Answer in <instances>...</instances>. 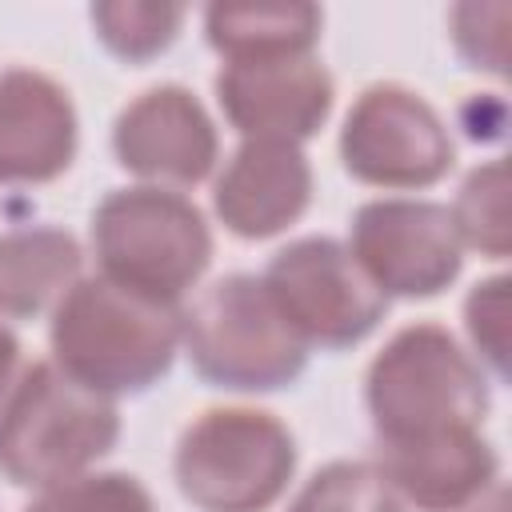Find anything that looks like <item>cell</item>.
Listing matches in <instances>:
<instances>
[{
	"instance_id": "1",
	"label": "cell",
	"mask_w": 512,
	"mask_h": 512,
	"mask_svg": "<svg viewBox=\"0 0 512 512\" xmlns=\"http://www.w3.org/2000/svg\"><path fill=\"white\" fill-rule=\"evenodd\" d=\"M52 364L100 396H136L168 376L180 348V312L132 296L104 276L76 280L52 308Z\"/></svg>"
},
{
	"instance_id": "2",
	"label": "cell",
	"mask_w": 512,
	"mask_h": 512,
	"mask_svg": "<svg viewBox=\"0 0 512 512\" xmlns=\"http://www.w3.org/2000/svg\"><path fill=\"white\" fill-rule=\"evenodd\" d=\"M364 404L376 448L480 432L488 416V380L480 364L440 324L400 328L368 364Z\"/></svg>"
},
{
	"instance_id": "3",
	"label": "cell",
	"mask_w": 512,
	"mask_h": 512,
	"mask_svg": "<svg viewBox=\"0 0 512 512\" xmlns=\"http://www.w3.org/2000/svg\"><path fill=\"white\" fill-rule=\"evenodd\" d=\"M120 440L108 396L76 384L52 360H36L0 400V476L16 488H56L84 476Z\"/></svg>"
},
{
	"instance_id": "4",
	"label": "cell",
	"mask_w": 512,
	"mask_h": 512,
	"mask_svg": "<svg viewBox=\"0 0 512 512\" xmlns=\"http://www.w3.org/2000/svg\"><path fill=\"white\" fill-rule=\"evenodd\" d=\"M92 252L108 284L176 308L212 264V232L180 192L116 188L92 212Z\"/></svg>"
},
{
	"instance_id": "5",
	"label": "cell",
	"mask_w": 512,
	"mask_h": 512,
	"mask_svg": "<svg viewBox=\"0 0 512 512\" xmlns=\"http://www.w3.org/2000/svg\"><path fill=\"white\" fill-rule=\"evenodd\" d=\"M180 344L192 372L224 392H276L296 384L308 344L288 328L260 276H220L180 316Z\"/></svg>"
},
{
	"instance_id": "6",
	"label": "cell",
	"mask_w": 512,
	"mask_h": 512,
	"mask_svg": "<svg viewBox=\"0 0 512 512\" xmlns=\"http://www.w3.org/2000/svg\"><path fill=\"white\" fill-rule=\"evenodd\" d=\"M296 472V440L256 408H208L172 456L176 488L200 512H268Z\"/></svg>"
},
{
	"instance_id": "7",
	"label": "cell",
	"mask_w": 512,
	"mask_h": 512,
	"mask_svg": "<svg viewBox=\"0 0 512 512\" xmlns=\"http://www.w3.org/2000/svg\"><path fill=\"white\" fill-rule=\"evenodd\" d=\"M260 284L308 348H352L372 336L388 312V296L360 272L352 252L328 236H304L280 248Z\"/></svg>"
},
{
	"instance_id": "8",
	"label": "cell",
	"mask_w": 512,
	"mask_h": 512,
	"mask_svg": "<svg viewBox=\"0 0 512 512\" xmlns=\"http://www.w3.org/2000/svg\"><path fill=\"white\" fill-rule=\"evenodd\" d=\"M344 172L372 188H428L456 164L452 136L436 108L400 84H372L356 96L340 128Z\"/></svg>"
},
{
	"instance_id": "9",
	"label": "cell",
	"mask_w": 512,
	"mask_h": 512,
	"mask_svg": "<svg viewBox=\"0 0 512 512\" xmlns=\"http://www.w3.org/2000/svg\"><path fill=\"white\" fill-rule=\"evenodd\" d=\"M352 260L400 300L440 296L464 268L452 212L432 200H368L352 216Z\"/></svg>"
},
{
	"instance_id": "10",
	"label": "cell",
	"mask_w": 512,
	"mask_h": 512,
	"mask_svg": "<svg viewBox=\"0 0 512 512\" xmlns=\"http://www.w3.org/2000/svg\"><path fill=\"white\" fill-rule=\"evenodd\" d=\"M332 100V76L312 56L236 60L216 72V104L244 140L300 144L324 128Z\"/></svg>"
},
{
	"instance_id": "11",
	"label": "cell",
	"mask_w": 512,
	"mask_h": 512,
	"mask_svg": "<svg viewBox=\"0 0 512 512\" xmlns=\"http://www.w3.org/2000/svg\"><path fill=\"white\" fill-rule=\"evenodd\" d=\"M116 164L140 180L192 188L216 168V124L204 104L180 88L160 84L136 96L112 124Z\"/></svg>"
},
{
	"instance_id": "12",
	"label": "cell",
	"mask_w": 512,
	"mask_h": 512,
	"mask_svg": "<svg viewBox=\"0 0 512 512\" xmlns=\"http://www.w3.org/2000/svg\"><path fill=\"white\" fill-rule=\"evenodd\" d=\"M80 120L68 88L36 68H0V184H48L76 160Z\"/></svg>"
},
{
	"instance_id": "13",
	"label": "cell",
	"mask_w": 512,
	"mask_h": 512,
	"mask_svg": "<svg viewBox=\"0 0 512 512\" xmlns=\"http://www.w3.org/2000/svg\"><path fill=\"white\" fill-rule=\"evenodd\" d=\"M312 204V168L300 144L244 140L212 188L220 224L240 240H268L292 228Z\"/></svg>"
},
{
	"instance_id": "14",
	"label": "cell",
	"mask_w": 512,
	"mask_h": 512,
	"mask_svg": "<svg viewBox=\"0 0 512 512\" xmlns=\"http://www.w3.org/2000/svg\"><path fill=\"white\" fill-rule=\"evenodd\" d=\"M372 468L416 512H468L496 488L500 456L480 432L376 448Z\"/></svg>"
},
{
	"instance_id": "15",
	"label": "cell",
	"mask_w": 512,
	"mask_h": 512,
	"mask_svg": "<svg viewBox=\"0 0 512 512\" xmlns=\"http://www.w3.org/2000/svg\"><path fill=\"white\" fill-rule=\"evenodd\" d=\"M80 240L64 228L32 224L0 232V316L32 320L64 300L80 280Z\"/></svg>"
},
{
	"instance_id": "16",
	"label": "cell",
	"mask_w": 512,
	"mask_h": 512,
	"mask_svg": "<svg viewBox=\"0 0 512 512\" xmlns=\"http://www.w3.org/2000/svg\"><path fill=\"white\" fill-rule=\"evenodd\" d=\"M324 28L316 4H212L204 12L208 44L228 60L312 56Z\"/></svg>"
},
{
	"instance_id": "17",
	"label": "cell",
	"mask_w": 512,
	"mask_h": 512,
	"mask_svg": "<svg viewBox=\"0 0 512 512\" xmlns=\"http://www.w3.org/2000/svg\"><path fill=\"white\" fill-rule=\"evenodd\" d=\"M180 4H156V0H100L88 8L96 40L124 64H148L160 52L172 48L184 24Z\"/></svg>"
},
{
	"instance_id": "18",
	"label": "cell",
	"mask_w": 512,
	"mask_h": 512,
	"mask_svg": "<svg viewBox=\"0 0 512 512\" xmlns=\"http://www.w3.org/2000/svg\"><path fill=\"white\" fill-rule=\"evenodd\" d=\"M452 228L464 248L504 260L512 248V224H508V164L488 160L468 172L460 184L456 208H452Z\"/></svg>"
},
{
	"instance_id": "19",
	"label": "cell",
	"mask_w": 512,
	"mask_h": 512,
	"mask_svg": "<svg viewBox=\"0 0 512 512\" xmlns=\"http://www.w3.org/2000/svg\"><path fill=\"white\" fill-rule=\"evenodd\" d=\"M288 512H404V504L372 464L332 460L312 472Z\"/></svg>"
},
{
	"instance_id": "20",
	"label": "cell",
	"mask_w": 512,
	"mask_h": 512,
	"mask_svg": "<svg viewBox=\"0 0 512 512\" xmlns=\"http://www.w3.org/2000/svg\"><path fill=\"white\" fill-rule=\"evenodd\" d=\"M24 512H156L152 492L128 472L76 476L56 488H44Z\"/></svg>"
},
{
	"instance_id": "21",
	"label": "cell",
	"mask_w": 512,
	"mask_h": 512,
	"mask_svg": "<svg viewBox=\"0 0 512 512\" xmlns=\"http://www.w3.org/2000/svg\"><path fill=\"white\" fill-rule=\"evenodd\" d=\"M448 24V36L468 68L508 76V4H456Z\"/></svg>"
},
{
	"instance_id": "22",
	"label": "cell",
	"mask_w": 512,
	"mask_h": 512,
	"mask_svg": "<svg viewBox=\"0 0 512 512\" xmlns=\"http://www.w3.org/2000/svg\"><path fill=\"white\" fill-rule=\"evenodd\" d=\"M464 328L496 380H508V276L480 280L464 300Z\"/></svg>"
},
{
	"instance_id": "23",
	"label": "cell",
	"mask_w": 512,
	"mask_h": 512,
	"mask_svg": "<svg viewBox=\"0 0 512 512\" xmlns=\"http://www.w3.org/2000/svg\"><path fill=\"white\" fill-rule=\"evenodd\" d=\"M460 116H464V128L472 140H500L504 136V100L500 96H472Z\"/></svg>"
},
{
	"instance_id": "24",
	"label": "cell",
	"mask_w": 512,
	"mask_h": 512,
	"mask_svg": "<svg viewBox=\"0 0 512 512\" xmlns=\"http://www.w3.org/2000/svg\"><path fill=\"white\" fill-rule=\"evenodd\" d=\"M16 360H20V344H16V336L0 324V392H8V380H12Z\"/></svg>"
},
{
	"instance_id": "25",
	"label": "cell",
	"mask_w": 512,
	"mask_h": 512,
	"mask_svg": "<svg viewBox=\"0 0 512 512\" xmlns=\"http://www.w3.org/2000/svg\"><path fill=\"white\" fill-rule=\"evenodd\" d=\"M488 512H504V492H496V500H492V508Z\"/></svg>"
}]
</instances>
